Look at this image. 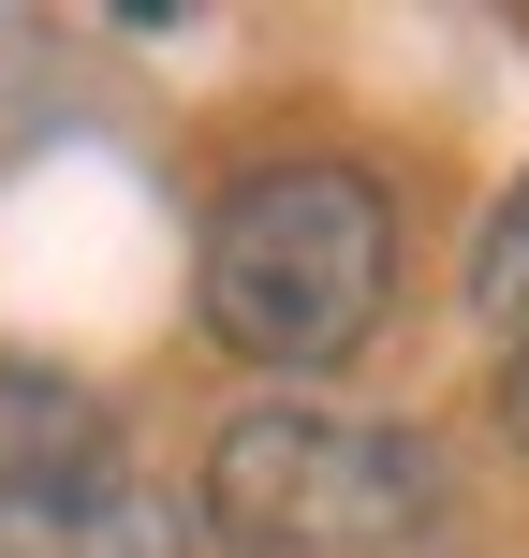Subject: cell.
Segmentation results:
<instances>
[{
    "label": "cell",
    "mask_w": 529,
    "mask_h": 558,
    "mask_svg": "<svg viewBox=\"0 0 529 558\" xmlns=\"http://www.w3.org/2000/svg\"><path fill=\"white\" fill-rule=\"evenodd\" d=\"M471 308H485L501 338H529V177L485 206V235H471Z\"/></svg>",
    "instance_id": "5b68a950"
},
{
    "label": "cell",
    "mask_w": 529,
    "mask_h": 558,
    "mask_svg": "<svg viewBox=\"0 0 529 558\" xmlns=\"http://www.w3.org/2000/svg\"><path fill=\"white\" fill-rule=\"evenodd\" d=\"M0 558H192V530H177L163 485L88 471V485H59V500H15V514H0Z\"/></svg>",
    "instance_id": "277c9868"
},
{
    "label": "cell",
    "mask_w": 529,
    "mask_h": 558,
    "mask_svg": "<svg viewBox=\"0 0 529 558\" xmlns=\"http://www.w3.org/2000/svg\"><path fill=\"white\" fill-rule=\"evenodd\" d=\"M397 294V206L383 177L353 162H265L221 192V221H206V338H221L236 367H279V383H309V367H353L368 324H383Z\"/></svg>",
    "instance_id": "6da1fadb"
},
{
    "label": "cell",
    "mask_w": 529,
    "mask_h": 558,
    "mask_svg": "<svg viewBox=\"0 0 529 558\" xmlns=\"http://www.w3.org/2000/svg\"><path fill=\"white\" fill-rule=\"evenodd\" d=\"M88 471H118L104 456V397H88L74 367H45V353H0V514L59 500V485H88Z\"/></svg>",
    "instance_id": "3957f363"
},
{
    "label": "cell",
    "mask_w": 529,
    "mask_h": 558,
    "mask_svg": "<svg viewBox=\"0 0 529 558\" xmlns=\"http://www.w3.org/2000/svg\"><path fill=\"white\" fill-rule=\"evenodd\" d=\"M442 456L383 412H324V397H265L206 441V530L251 558H383L426 530Z\"/></svg>",
    "instance_id": "7a4b0ae2"
},
{
    "label": "cell",
    "mask_w": 529,
    "mask_h": 558,
    "mask_svg": "<svg viewBox=\"0 0 529 558\" xmlns=\"http://www.w3.org/2000/svg\"><path fill=\"white\" fill-rule=\"evenodd\" d=\"M515 441H529V353H515Z\"/></svg>",
    "instance_id": "8992f818"
}]
</instances>
